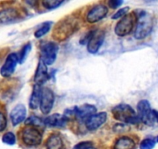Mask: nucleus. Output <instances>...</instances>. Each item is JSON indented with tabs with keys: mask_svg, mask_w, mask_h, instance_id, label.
Segmentation results:
<instances>
[{
	"mask_svg": "<svg viewBox=\"0 0 158 149\" xmlns=\"http://www.w3.org/2000/svg\"><path fill=\"white\" fill-rule=\"evenodd\" d=\"M68 121L69 120L64 114L54 113V114H51L44 118V126H48V127L62 128L67 125Z\"/></svg>",
	"mask_w": 158,
	"mask_h": 149,
	"instance_id": "dca6fc26",
	"label": "nucleus"
},
{
	"mask_svg": "<svg viewBox=\"0 0 158 149\" xmlns=\"http://www.w3.org/2000/svg\"><path fill=\"white\" fill-rule=\"evenodd\" d=\"M156 142L158 143V135H157V136H156Z\"/></svg>",
	"mask_w": 158,
	"mask_h": 149,
	"instance_id": "2f4dec72",
	"label": "nucleus"
},
{
	"mask_svg": "<svg viewBox=\"0 0 158 149\" xmlns=\"http://www.w3.org/2000/svg\"><path fill=\"white\" fill-rule=\"evenodd\" d=\"M153 118H154V121L158 123V111L155 110V109H153Z\"/></svg>",
	"mask_w": 158,
	"mask_h": 149,
	"instance_id": "7c9ffc66",
	"label": "nucleus"
},
{
	"mask_svg": "<svg viewBox=\"0 0 158 149\" xmlns=\"http://www.w3.org/2000/svg\"><path fill=\"white\" fill-rule=\"evenodd\" d=\"M106 33L102 30H95L92 31V34L87 43V51L90 54H96L102 46Z\"/></svg>",
	"mask_w": 158,
	"mask_h": 149,
	"instance_id": "6e6552de",
	"label": "nucleus"
},
{
	"mask_svg": "<svg viewBox=\"0 0 158 149\" xmlns=\"http://www.w3.org/2000/svg\"><path fill=\"white\" fill-rule=\"evenodd\" d=\"M19 62V57L16 53H11L8 54L5 62L0 69V74L4 78H9L14 73L16 65Z\"/></svg>",
	"mask_w": 158,
	"mask_h": 149,
	"instance_id": "9d476101",
	"label": "nucleus"
},
{
	"mask_svg": "<svg viewBox=\"0 0 158 149\" xmlns=\"http://www.w3.org/2000/svg\"><path fill=\"white\" fill-rule=\"evenodd\" d=\"M7 127V118L5 113L0 111V132H2Z\"/></svg>",
	"mask_w": 158,
	"mask_h": 149,
	"instance_id": "c85d7f7f",
	"label": "nucleus"
},
{
	"mask_svg": "<svg viewBox=\"0 0 158 149\" xmlns=\"http://www.w3.org/2000/svg\"><path fill=\"white\" fill-rule=\"evenodd\" d=\"M2 141L4 144H7V145H14L16 141V135L11 131L6 132L2 136Z\"/></svg>",
	"mask_w": 158,
	"mask_h": 149,
	"instance_id": "a878e982",
	"label": "nucleus"
},
{
	"mask_svg": "<svg viewBox=\"0 0 158 149\" xmlns=\"http://www.w3.org/2000/svg\"><path fill=\"white\" fill-rule=\"evenodd\" d=\"M97 113V108L94 105L86 104L81 105L79 106H74L71 109H67L64 114L70 120L71 117H74L80 123H85L92 115Z\"/></svg>",
	"mask_w": 158,
	"mask_h": 149,
	"instance_id": "7ed1b4c3",
	"label": "nucleus"
},
{
	"mask_svg": "<svg viewBox=\"0 0 158 149\" xmlns=\"http://www.w3.org/2000/svg\"><path fill=\"white\" fill-rule=\"evenodd\" d=\"M54 101H55V96L54 92L49 88H43L40 108L44 114H48L52 110Z\"/></svg>",
	"mask_w": 158,
	"mask_h": 149,
	"instance_id": "1a4fd4ad",
	"label": "nucleus"
},
{
	"mask_svg": "<svg viewBox=\"0 0 158 149\" xmlns=\"http://www.w3.org/2000/svg\"><path fill=\"white\" fill-rule=\"evenodd\" d=\"M109 13L108 6L103 4L95 5L88 12L86 15V20L89 23H95L101 19H104Z\"/></svg>",
	"mask_w": 158,
	"mask_h": 149,
	"instance_id": "9b49d317",
	"label": "nucleus"
},
{
	"mask_svg": "<svg viewBox=\"0 0 158 149\" xmlns=\"http://www.w3.org/2000/svg\"><path fill=\"white\" fill-rule=\"evenodd\" d=\"M52 26V22H45L34 32V36L36 38H41L50 31Z\"/></svg>",
	"mask_w": 158,
	"mask_h": 149,
	"instance_id": "412c9836",
	"label": "nucleus"
},
{
	"mask_svg": "<svg viewBox=\"0 0 158 149\" xmlns=\"http://www.w3.org/2000/svg\"><path fill=\"white\" fill-rule=\"evenodd\" d=\"M156 140H154L153 138H144L139 144V149H153L156 145Z\"/></svg>",
	"mask_w": 158,
	"mask_h": 149,
	"instance_id": "393cba45",
	"label": "nucleus"
},
{
	"mask_svg": "<svg viewBox=\"0 0 158 149\" xmlns=\"http://www.w3.org/2000/svg\"><path fill=\"white\" fill-rule=\"evenodd\" d=\"M123 3V1H121V0H110L108 2V6L115 10L120 6Z\"/></svg>",
	"mask_w": 158,
	"mask_h": 149,
	"instance_id": "c756f323",
	"label": "nucleus"
},
{
	"mask_svg": "<svg viewBox=\"0 0 158 149\" xmlns=\"http://www.w3.org/2000/svg\"><path fill=\"white\" fill-rule=\"evenodd\" d=\"M107 121V113L106 112H99L92 115L85 122L86 129L89 131H94L102 126Z\"/></svg>",
	"mask_w": 158,
	"mask_h": 149,
	"instance_id": "ddd939ff",
	"label": "nucleus"
},
{
	"mask_svg": "<svg viewBox=\"0 0 158 149\" xmlns=\"http://www.w3.org/2000/svg\"><path fill=\"white\" fill-rule=\"evenodd\" d=\"M93 147V143L90 141H81L74 146L73 149H90Z\"/></svg>",
	"mask_w": 158,
	"mask_h": 149,
	"instance_id": "cd10ccee",
	"label": "nucleus"
},
{
	"mask_svg": "<svg viewBox=\"0 0 158 149\" xmlns=\"http://www.w3.org/2000/svg\"><path fill=\"white\" fill-rule=\"evenodd\" d=\"M25 124L27 126H31V127H35L44 126V120L41 119L40 117H39L35 116V115H32V116L27 118L25 121Z\"/></svg>",
	"mask_w": 158,
	"mask_h": 149,
	"instance_id": "4be33fe9",
	"label": "nucleus"
},
{
	"mask_svg": "<svg viewBox=\"0 0 158 149\" xmlns=\"http://www.w3.org/2000/svg\"><path fill=\"white\" fill-rule=\"evenodd\" d=\"M59 46L55 42L49 41L42 45L40 48V59L47 65H51L55 62L58 53Z\"/></svg>",
	"mask_w": 158,
	"mask_h": 149,
	"instance_id": "0eeeda50",
	"label": "nucleus"
},
{
	"mask_svg": "<svg viewBox=\"0 0 158 149\" xmlns=\"http://www.w3.org/2000/svg\"><path fill=\"white\" fill-rule=\"evenodd\" d=\"M112 114L117 121L125 124H137L139 121L137 113L131 106L120 103L112 109Z\"/></svg>",
	"mask_w": 158,
	"mask_h": 149,
	"instance_id": "f03ea898",
	"label": "nucleus"
},
{
	"mask_svg": "<svg viewBox=\"0 0 158 149\" xmlns=\"http://www.w3.org/2000/svg\"><path fill=\"white\" fill-rule=\"evenodd\" d=\"M50 78V74L48 73V65L41 60L40 59L38 62L37 68H36V72L34 75V83L36 85L41 86L47 83Z\"/></svg>",
	"mask_w": 158,
	"mask_h": 149,
	"instance_id": "2eb2a0df",
	"label": "nucleus"
},
{
	"mask_svg": "<svg viewBox=\"0 0 158 149\" xmlns=\"http://www.w3.org/2000/svg\"><path fill=\"white\" fill-rule=\"evenodd\" d=\"M21 139L26 145L29 147H36L41 144L43 134L36 127L29 126L22 130Z\"/></svg>",
	"mask_w": 158,
	"mask_h": 149,
	"instance_id": "39448f33",
	"label": "nucleus"
},
{
	"mask_svg": "<svg viewBox=\"0 0 158 149\" xmlns=\"http://www.w3.org/2000/svg\"><path fill=\"white\" fill-rule=\"evenodd\" d=\"M32 48V45L30 43H27L23 47L22 49L20 50V51L18 54V57H19V62L20 64H23L24 62V61L26 60V58L27 57L29 53L30 52V50Z\"/></svg>",
	"mask_w": 158,
	"mask_h": 149,
	"instance_id": "5701e85b",
	"label": "nucleus"
},
{
	"mask_svg": "<svg viewBox=\"0 0 158 149\" xmlns=\"http://www.w3.org/2000/svg\"><path fill=\"white\" fill-rule=\"evenodd\" d=\"M137 116L139 121L148 126H152L155 121L153 115V109H151L150 103L147 100H141L136 106Z\"/></svg>",
	"mask_w": 158,
	"mask_h": 149,
	"instance_id": "423d86ee",
	"label": "nucleus"
},
{
	"mask_svg": "<svg viewBox=\"0 0 158 149\" xmlns=\"http://www.w3.org/2000/svg\"><path fill=\"white\" fill-rule=\"evenodd\" d=\"M129 11H130V7L129 6L123 7V8L119 9L118 11L115 12L111 18H112V19H120L121 18H123L126 15L128 14Z\"/></svg>",
	"mask_w": 158,
	"mask_h": 149,
	"instance_id": "bb28decb",
	"label": "nucleus"
},
{
	"mask_svg": "<svg viewBox=\"0 0 158 149\" xmlns=\"http://www.w3.org/2000/svg\"><path fill=\"white\" fill-rule=\"evenodd\" d=\"M21 13L15 7H7L0 10V23L9 24L18 20Z\"/></svg>",
	"mask_w": 158,
	"mask_h": 149,
	"instance_id": "4468645a",
	"label": "nucleus"
},
{
	"mask_svg": "<svg viewBox=\"0 0 158 149\" xmlns=\"http://www.w3.org/2000/svg\"><path fill=\"white\" fill-rule=\"evenodd\" d=\"M10 117L12 124L14 127L23 122L27 117V109L25 106L23 104L16 105L10 112Z\"/></svg>",
	"mask_w": 158,
	"mask_h": 149,
	"instance_id": "f3484780",
	"label": "nucleus"
},
{
	"mask_svg": "<svg viewBox=\"0 0 158 149\" xmlns=\"http://www.w3.org/2000/svg\"><path fill=\"white\" fill-rule=\"evenodd\" d=\"M76 26L77 23L73 18H68L62 20L61 22L60 21L59 24L56 27V36H58L60 40L61 37L66 38L71 33H72V32H74V27Z\"/></svg>",
	"mask_w": 158,
	"mask_h": 149,
	"instance_id": "f8f14e48",
	"label": "nucleus"
},
{
	"mask_svg": "<svg viewBox=\"0 0 158 149\" xmlns=\"http://www.w3.org/2000/svg\"><path fill=\"white\" fill-rule=\"evenodd\" d=\"M136 146V141L133 138L128 136H123L116 139L114 143L113 149H135Z\"/></svg>",
	"mask_w": 158,
	"mask_h": 149,
	"instance_id": "6ab92c4d",
	"label": "nucleus"
},
{
	"mask_svg": "<svg viewBox=\"0 0 158 149\" xmlns=\"http://www.w3.org/2000/svg\"><path fill=\"white\" fill-rule=\"evenodd\" d=\"M42 89L43 88L39 85H34L30 96V101H29V106L31 109H36L40 106V100H41Z\"/></svg>",
	"mask_w": 158,
	"mask_h": 149,
	"instance_id": "a211bd4d",
	"label": "nucleus"
},
{
	"mask_svg": "<svg viewBox=\"0 0 158 149\" xmlns=\"http://www.w3.org/2000/svg\"><path fill=\"white\" fill-rule=\"evenodd\" d=\"M46 149H63L64 142L61 137L57 133H53L50 135L45 143Z\"/></svg>",
	"mask_w": 158,
	"mask_h": 149,
	"instance_id": "aec40b11",
	"label": "nucleus"
},
{
	"mask_svg": "<svg viewBox=\"0 0 158 149\" xmlns=\"http://www.w3.org/2000/svg\"><path fill=\"white\" fill-rule=\"evenodd\" d=\"M63 2L64 1H60V0H44L42 1L41 4L44 8L48 10H54L60 6Z\"/></svg>",
	"mask_w": 158,
	"mask_h": 149,
	"instance_id": "b1692460",
	"label": "nucleus"
},
{
	"mask_svg": "<svg viewBox=\"0 0 158 149\" xmlns=\"http://www.w3.org/2000/svg\"><path fill=\"white\" fill-rule=\"evenodd\" d=\"M90 149H96V148H95V147H92V148H90Z\"/></svg>",
	"mask_w": 158,
	"mask_h": 149,
	"instance_id": "473e14b6",
	"label": "nucleus"
},
{
	"mask_svg": "<svg viewBox=\"0 0 158 149\" xmlns=\"http://www.w3.org/2000/svg\"><path fill=\"white\" fill-rule=\"evenodd\" d=\"M136 16L134 13H130L121 18L115 27V33L118 36H125L130 34L136 26Z\"/></svg>",
	"mask_w": 158,
	"mask_h": 149,
	"instance_id": "20e7f679",
	"label": "nucleus"
},
{
	"mask_svg": "<svg viewBox=\"0 0 158 149\" xmlns=\"http://www.w3.org/2000/svg\"><path fill=\"white\" fill-rule=\"evenodd\" d=\"M136 16V26L134 37L136 40H143L150 34L153 27V19L151 14L143 10H136L133 12Z\"/></svg>",
	"mask_w": 158,
	"mask_h": 149,
	"instance_id": "f257e3e1",
	"label": "nucleus"
}]
</instances>
